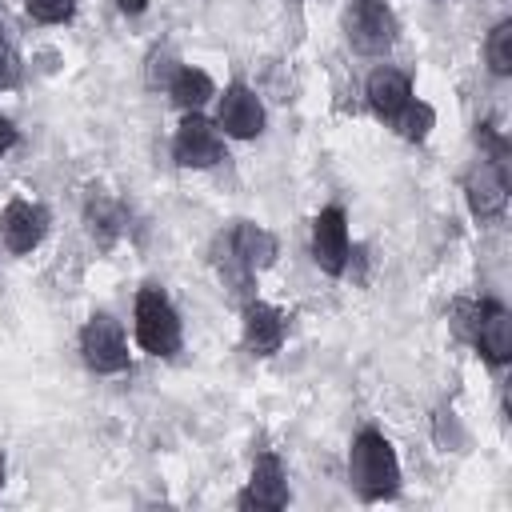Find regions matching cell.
Segmentation results:
<instances>
[{
	"instance_id": "6da1fadb",
	"label": "cell",
	"mask_w": 512,
	"mask_h": 512,
	"mask_svg": "<svg viewBox=\"0 0 512 512\" xmlns=\"http://www.w3.org/2000/svg\"><path fill=\"white\" fill-rule=\"evenodd\" d=\"M348 476H352V488L360 492V500H368V504L392 500L400 492V460H396L392 440L384 432H376V428H364L352 440Z\"/></svg>"
},
{
	"instance_id": "7a4b0ae2",
	"label": "cell",
	"mask_w": 512,
	"mask_h": 512,
	"mask_svg": "<svg viewBox=\"0 0 512 512\" xmlns=\"http://www.w3.org/2000/svg\"><path fill=\"white\" fill-rule=\"evenodd\" d=\"M452 328L492 368L512 360V316H508L504 304H496V300H456L452 304Z\"/></svg>"
},
{
	"instance_id": "3957f363",
	"label": "cell",
	"mask_w": 512,
	"mask_h": 512,
	"mask_svg": "<svg viewBox=\"0 0 512 512\" xmlns=\"http://www.w3.org/2000/svg\"><path fill=\"white\" fill-rule=\"evenodd\" d=\"M132 328H136V344L148 352V356H176L180 344H184V328H180V312L172 308L168 292L156 288V284H144L136 292V308H132Z\"/></svg>"
},
{
	"instance_id": "277c9868",
	"label": "cell",
	"mask_w": 512,
	"mask_h": 512,
	"mask_svg": "<svg viewBox=\"0 0 512 512\" xmlns=\"http://www.w3.org/2000/svg\"><path fill=\"white\" fill-rule=\"evenodd\" d=\"M80 356L100 376L124 372L128 368V340H124L120 320L108 316V312H92L84 320V328H80Z\"/></svg>"
},
{
	"instance_id": "5b68a950",
	"label": "cell",
	"mask_w": 512,
	"mask_h": 512,
	"mask_svg": "<svg viewBox=\"0 0 512 512\" xmlns=\"http://www.w3.org/2000/svg\"><path fill=\"white\" fill-rule=\"evenodd\" d=\"M344 36L364 56H384L396 44V16L384 0H352L344 12Z\"/></svg>"
},
{
	"instance_id": "8992f818",
	"label": "cell",
	"mask_w": 512,
	"mask_h": 512,
	"mask_svg": "<svg viewBox=\"0 0 512 512\" xmlns=\"http://www.w3.org/2000/svg\"><path fill=\"white\" fill-rule=\"evenodd\" d=\"M172 160L180 168H216L224 160V140L216 124L200 112H184L176 136H172Z\"/></svg>"
},
{
	"instance_id": "52a82bcc",
	"label": "cell",
	"mask_w": 512,
	"mask_h": 512,
	"mask_svg": "<svg viewBox=\"0 0 512 512\" xmlns=\"http://www.w3.org/2000/svg\"><path fill=\"white\" fill-rule=\"evenodd\" d=\"M348 252H352V244H348L344 208H340V204L320 208L316 220H312V260H316V268L328 272V276H344Z\"/></svg>"
},
{
	"instance_id": "ba28073f",
	"label": "cell",
	"mask_w": 512,
	"mask_h": 512,
	"mask_svg": "<svg viewBox=\"0 0 512 512\" xmlns=\"http://www.w3.org/2000/svg\"><path fill=\"white\" fill-rule=\"evenodd\" d=\"M44 232H48V208L44 204H32L24 196H16V200L4 204V212H0V240H4V248L12 256L36 252L40 240H44Z\"/></svg>"
},
{
	"instance_id": "9c48e42d",
	"label": "cell",
	"mask_w": 512,
	"mask_h": 512,
	"mask_svg": "<svg viewBox=\"0 0 512 512\" xmlns=\"http://www.w3.org/2000/svg\"><path fill=\"white\" fill-rule=\"evenodd\" d=\"M216 124L236 136V140H256L264 132V104L256 96V88H248L244 80H232L220 96V112H216Z\"/></svg>"
},
{
	"instance_id": "30bf717a",
	"label": "cell",
	"mask_w": 512,
	"mask_h": 512,
	"mask_svg": "<svg viewBox=\"0 0 512 512\" xmlns=\"http://www.w3.org/2000/svg\"><path fill=\"white\" fill-rule=\"evenodd\" d=\"M464 196L476 220H496L508 208V176H504V160H480L468 176H464Z\"/></svg>"
},
{
	"instance_id": "8fae6325",
	"label": "cell",
	"mask_w": 512,
	"mask_h": 512,
	"mask_svg": "<svg viewBox=\"0 0 512 512\" xmlns=\"http://www.w3.org/2000/svg\"><path fill=\"white\" fill-rule=\"evenodd\" d=\"M284 336H288V316L276 304H268V300H248L244 304V348L252 356L280 352Z\"/></svg>"
},
{
	"instance_id": "7c38bea8",
	"label": "cell",
	"mask_w": 512,
	"mask_h": 512,
	"mask_svg": "<svg viewBox=\"0 0 512 512\" xmlns=\"http://www.w3.org/2000/svg\"><path fill=\"white\" fill-rule=\"evenodd\" d=\"M236 504H240V508H268V512H276V508H284V504H288L284 464H280L272 452L256 456L252 476H248V488L240 492V500H236Z\"/></svg>"
},
{
	"instance_id": "4fadbf2b",
	"label": "cell",
	"mask_w": 512,
	"mask_h": 512,
	"mask_svg": "<svg viewBox=\"0 0 512 512\" xmlns=\"http://www.w3.org/2000/svg\"><path fill=\"white\" fill-rule=\"evenodd\" d=\"M364 100H368V108H372L376 120L392 124V120L400 116V108L412 100V84H408V76H404L400 68L380 64V68L368 76V84H364Z\"/></svg>"
},
{
	"instance_id": "5bb4252c",
	"label": "cell",
	"mask_w": 512,
	"mask_h": 512,
	"mask_svg": "<svg viewBox=\"0 0 512 512\" xmlns=\"http://www.w3.org/2000/svg\"><path fill=\"white\" fill-rule=\"evenodd\" d=\"M228 248H232V260H236L248 276H252V272H264L268 264H276V252H280L276 236H272L268 228L252 224V220H236V228H232V236H228Z\"/></svg>"
},
{
	"instance_id": "9a60e30c",
	"label": "cell",
	"mask_w": 512,
	"mask_h": 512,
	"mask_svg": "<svg viewBox=\"0 0 512 512\" xmlns=\"http://www.w3.org/2000/svg\"><path fill=\"white\" fill-rule=\"evenodd\" d=\"M168 96L176 100V108H184V112H200V108L216 96V80H212L204 68L180 64L176 76L168 80Z\"/></svg>"
},
{
	"instance_id": "2e32d148",
	"label": "cell",
	"mask_w": 512,
	"mask_h": 512,
	"mask_svg": "<svg viewBox=\"0 0 512 512\" xmlns=\"http://www.w3.org/2000/svg\"><path fill=\"white\" fill-rule=\"evenodd\" d=\"M432 124H436V112H432V104H424V100H408L404 108H400V116L392 120V128L408 140V144H420V140H428V132H432Z\"/></svg>"
},
{
	"instance_id": "e0dca14e",
	"label": "cell",
	"mask_w": 512,
	"mask_h": 512,
	"mask_svg": "<svg viewBox=\"0 0 512 512\" xmlns=\"http://www.w3.org/2000/svg\"><path fill=\"white\" fill-rule=\"evenodd\" d=\"M484 60L492 68V76H508L512 72V20H496L488 40H484Z\"/></svg>"
},
{
	"instance_id": "ac0fdd59",
	"label": "cell",
	"mask_w": 512,
	"mask_h": 512,
	"mask_svg": "<svg viewBox=\"0 0 512 512\" xmlns=\"http://www.w3.org/2000/svg\"><path fill=\"white\" fill-rule=\"evenodd\" d=\"M24 12L40 24H68L76 16V0H24Z\"/></svg>"
},
{
	"instance_id": "d6986e66",
	"label": "cell",
	"mask_w": 512,
	"mask_h": 512,
	"mask_svg": "<svg viewBox=\"0 0 512 512\" xmlns=\"http://www.w3.org/2000/svg\"><path fill=\"white\" fill-rule=\"evenodd\" d=\"M88 228H92V236L100 232V240L108 244L116 232H120V208L116 204H108V200H92V208H88Z\"/></svg>"
},
{
	"instance_id": "ffe728a7",
	"label": "cell",
	"mask_w": 512,
	"mask_h": 512,
	"mask_svg": "<svg viewBox=\"0 0 512 512\" xmlns=\"http://www.w3.org/2000/svg\"><path fill=\"white\" fill-rule=\"evenodd\" d=\"M176 60L168 56V52H152V60H148V84L152 88H168V80L176 76Z\"/></svg>"
},
{
	"instance_id": "44dd1931",
	"label": "cell",
	"mask_w": 512,
	"mask_h": 512,
	"mask_svg": "<svg viewBox=\"0 0 512 512\" xmlns=\"http://www.w3.org/2000/svg\"><path fill=\"white\" fill-rule=\"evenodd\" d=\"M16 80H20V64H16L12 48H8V44H0V92H4V88H12Z\"/></svg>"
},
{
	"instance_id": "7402d4cb",
	"label": "cell",
	"mask_w": 512,
	"mask_h": 512,
	"mask_svg": "<svg viewBox=\"0 0 512 512\" xmlns=\"http://www.w3.org/2000/svg\"><path fill=\"white\" fill-rule=\"evenodd\" d=\"M16 136H20V132H16V124H12L8 116H0V160H4V152L16 144Z\"/></svg>"
},
{
	"instance_id": "603a6c76",
	"label": "cell",
	"mask_w": 512,
	"mask_h": 512,
	"mask_svg": "<svg viewBox=\"0 0 512 512\" xmlns=\"http://www.w3.org/2000/svg\"><path fill=\"white\" fill-rule=\"evenodd\" d=\"M116 8H120L124 16H140V12L148 8V0H116Z\"/></svg>"
},
{
	"instance_id": "cb8c5ba5",
	"label": "cell",
	"mask_w": 512,
	"mask_h": 512,
	"mask_svg": "<svg viewBox=\"0 0 512 512\" xmlns=\"http://www.w3.org/2000/svg\"><path fill=\"white\" fill-rule=\"evenodd\" d=\"M4 472H8V464H4V452H0V488H4Z\"/></svg>"
}]
</instances>
